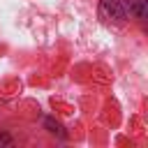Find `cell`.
<instances>
[{"mask_svg": "<svg viewBox=\"0 0 148 148\" xmlns=\"http://www.w3.org/2000/svg\"><path fill=\"white\" fill-rule=\"evenodd\" d=\"M99 18L106 21V23H120L125 18V12H123V5L120 0H99Z\"/></svg>", "mask_w": 148, "mask_h": 148, "instance_id": "obj_1", "label": "cell"}, {"mask_svg": "<svg viewBox=\"0 0 148 148\" xmlns=\"http://www.w3.org/2000/svg\"><path fill=\"white\" fill-rule=\"evenodd\" d=\"M127 12H130L132 16H141V14H143L141 0H127Z\"/></svg>", "mask_w": 148, "mask_h": 148, "instance_id": "obj_2", "label": "cell"}]
</instances>
